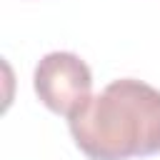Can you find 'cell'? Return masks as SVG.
<instances>
[{
	"label": "cell",
	"instance_id": "1",
	"mask_svg": "<svg viewBox=\"0 0 160 160\" xmlns=\"http://www.w3.org/2000/svg\"><path fill=\"white\" fill-rule=\"evenodd\" d=\"M70 135L90 160H130L160 152V90L142 80H112L68 118Z\"/></svg>",
	"mask_w": 160,
	"mask_h": 160
},
{
	"label": "cell",
	"instance_id": "2",
	"mask_svg": "<svg viewBox=\"0 0 160 160\" xmlns=\"http://www.w3.org/2000/svg\"><path fill=\"white\" fill-rule=\"evenodd\" d=\"M40 102L65 118H72L92 98V72L75 52L55 50L40 58L32 75Z\"/></svg>",
	"mask_w": 160,
	"mask_h": 160
}]
</instances>
